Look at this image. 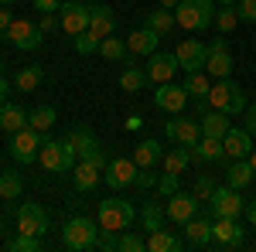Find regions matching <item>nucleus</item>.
<instances>
[{
  "label": "nucleus",
  "mask_w": 256,
  "mask_h": 252,
  "mask_svg": "<svg viewBox=\"0 0 256 252\" xmlns=\"http://www.w3.org/2000/svg\"><path fill=\"white\" fill-rule=\"evenodd\" d=\"M0 3H14V0H0Z\"/></svg>",
  "instance_id": "59"
},
{
  "label": "nucleus",
  "mask_w": 256,
  "mask_h": 252,
  "mask_svg": "<svg viewBox=\"0 0 256 252\" xmlns=\"http://www.w3.org/2000/svg\"><path fill=\"white\" fill-rule=\"evenodd\" d=\"M253 177H256L253 164H250V160L242 157V160H236V164H229V174H226V184H229V188H239V191H242V188H246V184H250Z\"/></svg>",
  "instance_id": "31"
},
{
  "label": "nucleus",
  "mask_w": 256,
  "mask_h": 252,
  "mask_svg": "<svg viewBox=\"0 0 256 252\" xmlns=\"http://www.w3.org/2000/svg\"><path fill=\"white\" fill-rule=\"evenodd\" d=\"M144 85H147V72H144L140 65H126L123 75H120V89H123V92H140Z\"/></svg>",
  "instance_id": "36"
},
{
  "label": "nucleus",
  "mask_w": 256,
  "mask_h": 252,
  "mask_svg": "<svg viewBox=\"0 0 256 252\" xmlns=\"http://www.w3.org/2000/svg\"><path fill=\"white\" fill-rule=\"evenodd\" d=\"M96 222H99V229L123 232V229H130V222H134V205L123 201V198H106V201H99Z\"/></svg>",
  "instance_id": "5"
},
{
  "label": "nucleus",
  "mask_w": 256,
  "mask_h": 252,
  "mask_svg": "<svg viewBox=\"0 0 256 252\" xmlns=\"http://www.w3.org/2000/svg\"><path fill=\"white\" fill-rule=\"evenodd\" d=\"M55 119H58L55 106H38V109H31V113H28V126H31V130H38V133H48V130L55 126Z\"/></svg>",
  "instance_id": "33"
},
{
  "label": "nucleus",
  "mask_w": 256,
  "mask_h": 252,
  "mask_svg": "<svg viewBox=\"0 0 256 252\" xmlns=\"http://www.w3.org/2000/svg\"><path fill=\"white\" fill-rule=\"evenodd\" d=\"M208 106H212V109H222V113H229V116H236V113L246 109V96H242V89H239L236 82L218 78V85L208 89Z\"/></svg>",
  "instance_id": "6"
},
{
  "label": "nucleus",
  "mask_w": 256,
  "mask_h": 252,
  "mask_svg": "<svg viewBox=\"0 0 256 252\" xmlns=\"http://www.w3.org/2000/svg\"><path fill=\"white\" fill-rule=\"evenodd\" d=\"M222 147H226V157L229 160H242V157H250V150H253V133L246 126L242 130L229 126V133L222 136Z\"/></svg>",
  "instance_id": "19"
},
{
  "label": "nucleus",
  "mask_w": 256,
  "mask_h": 252,
  "mask_svg": "<svg viewBox=\"0 0 256 252\" xmlns=\"http://www.w3.org/2000/svg\"><path fill=\"white\" fill-rule=\"evenodd\" d=\"M212 191H216L212 177H208V174H198V177H195V188H192V194H195L198 201H208V198H212Z\"/></svg>",
  "instance_id": "45"
},
{
  "label": "nucleus",
  "mask_w": 256,
  "mask_h": 252,
  "mask_svg": "<svg viewBox=\"0 0 256 252\" xmlns=\"http://www.w3.org/2000/svg\"><path fill=\"white\" fill-rule=\"evenodd\" d=\"M7 92H10V85H7V78L0 75V102H7Z\"/></svg>",
  "instance_id": "54"
},
{
  "label": "nucleus",
  "mask_w": 256,
  "mask_h": 252,
  "mask_svg": "<svg viewBox=\"0 0 256 252\" xmlns=\"http://www.w3.org/2000/svg\"><path fill=\"white\" fill-rule=\"evenodd\" d=\"M10 27V10H0V34Z\"/></svg>",
  "instance_id": "53"
},
{
  "label": "nucleus",
  "mask_w": 256,
  "mask_h": 252,
  "mask_svg": "<svg viewBox=\"0 0 256 252\" xmlns=\"http://www.w3.org/2000/svg\"><path fill=\"white\" fill-rule=\"evenodd\" d=\"M246 215V198L239 188H216L208 198V218H239Z\"/></svg>",
  "instance_id": "4"
},
{
  "label": "nucleus",
  "mask_w": 256,
  "mask_h": 252,
  "mask_svg": "<svg viewBox=\"0 0 256 252\" xmlns=\"http://www.w3.org/2000/svg\"><path fill=\"white\" fill-rule=\"evenodd\" d=\"M184 92H188V99H198V102H205L208 99V89H212V82H208V75L205 72H184Z\"/></svg>",
  "instance_id": "30"
},
{
  "label": "nucleus",
  "mask_w": 256,
  "mask_h": 252,
  "mask_svg": "<svg viewBox=\"0 0 256 252\" xmlns=\"http://www.w3.org/2000/svg\"><path fill=\"white\" fill-rule=\"evenodd\" d=\"M239 246H242L239 218H212V242H208V249H239Z\"/></svg>",
  "instance_id": "9"
},
{
  "label": "nucleus",
  "mask_w": 256,
  "mask_h": 252,
  "mask_svg": "<svg viewBox=\"0 0 256 252\" xmlns=\"http://www.w3.org/2000/svg\"><path fill=\"white\" fill-rule=\"evenodd\" d=\"M137 164H134V157H116V160H110L106 164V171H102V181L113 188V191H123V188H130L134 181H137Z\"/></svg>",
  "instance_id": "12"
},
{
  "label": "nucleus",
  "mask_w": 256,
  "mask_h": 252,
  "mask_svg": "<svg viewBox=\"0 0 256 252\" xmlns=\"http://www.w3.org/2000/svg\"><path fill=\"white\" fill-rule=\"evenodd\" d=\"M229 133V113H222V109H208L205 116H202V136H222Z\"/></svg>",
  "instance_id": "28"
},
{
  "label": "nucleus",
  "mask_w": 256,
  "mask_h": 252,
  "mask_svg": "<svg viewBox=\"0 0 256 252\" xmlns=\"http://www.w3.org/2000/svg\"><path fill=\"white\" fill-rule=\"evenodd\" d=\"M41 82H44V72H41L38 65H24L18 75H14V89L18 92H34Z\"/></svg>",
  "instance_id": "32"
},
{
  "label": "nucleus",
  "mask_w": 256,
  "mask_h": 252,
  "mask_svg": "<svg viewBox=\"0 0 256 252\" xmlns=\"http://www.w3.org/2000/svg\"><path fill=\"white\" fill-rule=\"evenodd\" d=\"M154 106H158V109H164V113H171V116H178V113L188 106V92H184V85L160 82L158 89H154Z\"/></svg>",
  "instance_id": "15"
},
{
  "label": "nucleus",
  "mask_w": 256,
  "mask_h": 252,
  "mask_svg": "<svg viewBox=\"0 0 256 252\" xmlns=\"http://www.w3.org/2000/svg\"><path fill=\"white\" fill-rule=\"evenodd\" d=\"M137 188H158V177L150 174V167H140L137 171V181H134Z\"/></svg>",
  "instance_id": "50"
},
{
  "label": "nucleus",
  "mask_w": 256,
  "mask_h": 252,
  "mask_svg": "<svg viewBox=\"0 0 256 252\" xmlns=\"http://www.w3.org/2000/svg\"><path fill=\"white\" fill-rule=\"evenodd\" d=\"M184 242H188V246H192V249H205V246H208V242H212V218H205V215H202V218H188V222H184Z\"/></svg>",
  "instance_id": "21"
},
{
  "label": "nucleus",
  "mask_w": 256,
  "mask_h": 252,
  "mask_svg": "<svg viewBox=\"0 0 256 252\" xmlns=\"http://www.w3.org/2000/svg\"><path fill=\"white\" fill-rule=\"evenodd\" d=\"M198 205H202V201H198L195 194L174 191L171 198H168V208H164V212H168V218H171V222H178V225H184L188 218H195V215H198Z\"/></svg>",
  "instance_id": "18"
},
{
  "label": "nucleus",
  "mask_w": 256,
  "mask_h": 252,
  "mask_svg": "<svg viewBox=\"0 0 256 252\" xmlns=\"http://www.w3.org/2000/svg\"><path fill=\"white\" fill-rule=\"evenodd\" d=\"M246 160L253 164V171H256V147H253V150H250V157H246Z\"/></svg>",
  "instance_id": "57"
},
{
  "label": "nucleus",
  "mask_w": 256,
  "mask_h": 252,
  "mask_svg": "<svg viewBox=\"0 0 256 252\" xmlns=\"http://www.w3.org/2000/svg\"><path fill=\"white\" fill-rule=\"evenodd\" d=\"M242 116H246V130L256 136V106H246V109H242Z\"/></svg>",
  "instance_id": "52"
},
{
  "label": "nucleus",
  "mask_w": 256,
  "mask_h": 252,
  "mask_svg": "<svg viewBox=\"0 0 256 252\" xmlns=\"http://www.w3.org/2000/svg\"><path fill=\"white\" fill-rule=\"evenodd\" d=\"M178 177L181 174H171V171H164V174L158 177V191L164 194V198H171V194L178 191Z\"/></svg>",
  "instance_id": "46"
},
{
  "label": "nucleus",
  "mask_w": 256,
  "mask_h": 252,
  "mask_svg": "<svg viewBox=\"0 0 256 252\" xmlns=\"http://www.w3.org/2000/svg\"><path fill=\"white\" fill-rule=\"evenodd\" d=\"M216 3H236V0H216Z\"/></svg>",
  "instance_id": "58"
},
{
  "label": "nucleus",
  "mask_w": 256,
  "mask_h": 252,
  "mask_svg": "<svg viewBox=\"0 0 256 252\" xmlns=\"http://www.w3.org/2000/svg\"><path fill=\"white\" fill-rule=\"evenodd\" d=\"M89 31L96 38H110L116 31V14L106 3H89Z\"/></svg>",
  "instance_id": "20"
},
{
  "label": "nucleus",
  "mask_w": 256,
  "mask_h": 252,
  "mask_svg": "<svg viewBox=\"0 0 256 252\" xmlns=\"http://www.w3.org/2000/svg\"><path fill=\"white\" fill-rule=\"evenodd\" d=\"M158 160H164V150H160L158 140H140L134 147V164L137 167H154Z\"/></svg>",
  "instance_id": "27"
},
{
  "label": "nucleus",
  "mask_w": 256,
  "mask_h": 252,
  "mask_svg": "<svg viewBox=\"0 0 256 252\" xmlns=\"http://www.w3.org/2000/svg\"><path fill=\"white\" fill-rule=\"evenodd\" d=\"M99 171L96 164H89V160H79L76 167H72V184H76V191H96L99 184Z\"/></svg>",
  "instance_id": "24"
},
{
  "label": "nucleus",
  "mask_w": 256,
  "mask_h": 252,
  "mask_svg": "<svg viewBox=\"0 0 256 252\" xmlns=\"http://www.w3.org/2000/svg\"><path fill=\"white\" fill-rule=\"evenodd\" d=\"M205 72L216 78H229V72H232V51H229V41L226 38H212L208 58H205Z\"/></svg>",
  "instance_id": "13"
},
{
  "label": "nucleus",
  "mask_w": 256,
  "mask_h": 252,
  "mask_svg": "<svg viewBox=\"0 0 256 252\" xmlns=\"http://www.w3.org/2000/svg\"><path fill=\"white\" fill-rule=\"evenodd\" d=\"M48 225H52V222H48V212L41 208L38 201H24V205L18 208V232L38 235L41 239V235L48 232Z\"/></svg>",
  "instance_id": "10"
},
{
  "label": "nucleus",
  "mask_w": 256,
  "mask_h": 252,
  "mask_svg": "<svg viewBox=\"0 0 256 252\" xmlns=\"http://www.w3.org/2000/svg\"><path fill=\"white\" fill-rule=\"evenodd\" d=\"M79 160H89V164H96L99 171H106V164H110V160H106V154H102V147H89V150H86V154L79 157Z\"/></svg>",
  "instance_id": "48"
},
{
  "label": "nucleus",
  "mask_w": 256,
  "mask_h": 252,
  "mask_svg": "<svg viewBox=\"0 0 256 252\" xmlns=\"http://www.w3.org/2000/svg\"><path fill=\"white\" fill-rule=\"evenodd\" d=\"M236 14L246 24H256V0H236Z\"/></svg>",
  "instance_id": "47"
},
{
  "label": "nucleus",
  "mask_w": 256,
  "mask_h": 252,
  "mask_svg": "<svg viewBox=\"0 0 256 252\" xmlns=\"http://www.w3.org/2000/svg\"><path fill=\"white\" fill-rule=\"evenodd\" d=\"M65 140L72 143L76 157H82L86 150H89V147H96V136H92V130H89V126H76V130H72V133L65 136Z\"/></svg>",
  "instance_id": "37"
},
{
  "label": "nucleus",
  "mask_w": 256,
  "mask_h": 252,
  "mask_svg": "<svg viewBox=\"0 0 256 252\" xmlns=\"http://www.w3.org/2000/svg\"><path fill=\"white\" fill-rule=\"evenodd\" d=\"M188 164H192V147H181L178 143L171 154H164V171H171V174H184Z\"/></svg>",
  "instance_id": "34"
},
{
  "label": "nucleus",
  "mask_w": 256,
  "mask_h": 252,
  "mask_svg": "<svg viewBox=\"0 0 256 252\" xmlns=\"http://www.w3.org/2000/svg\"><path fill=\"white\" fill-rule=\"evenodd\" d=\"M58 20H62V31H65V34H82V31H89V3L65 0L62 10H58Z\"/></svg>",
  "instance_id": "14"
},
{
  "label": "nucleus",
  "mask_w": 256,
  "mask_h": 252,
  "mask_svg": "<svg viewBox=\"0 0 256 252\" xmlns=\"http://www.w3.org/2000/svg\"><path fill=\"white\" fill-rule=\"evenodd\" d=\"M158 3H160V7H168V10H174V7L181 3V0H158Z\"/></svg>",
  "instance_id": "56"
},
{
  "label": "nucleus",
  "mask_w": 256,
  "mask_h": 252,
  "mask_svg": "<svg viewBox=\"0 0 256 252\" xmlns=\"http://www.w3.org/2000/svg\"><path fill=\"white\" fill-rule=\"evenodd\" d=\"M38 164L52 174H68L76 167V150L68 140H44L38 150Z\"/></svg>",
  "instance_id": "3"
},
{
  "label": "nucleus",
  "mask_w": 256,
  "mask_h": 252,
  "mask_svg": "<svg viewBox=\"0 0 256 252\" xmlns=\"http://www.w3.org/2000/svg\"><path fill=\"white\" fill-rule=\"evenodd\" d=\"M120 252H147V239L134 232H120Z\"/></svg>",
  "instance_id": "42"
},
{
  "label": "nucleus",
  "mask_w": 256,
  "mask_h": 252,
  "mask_svg": "<svg viewBox=\"0 0 256 252\" xmlns=\"http://www.w3.org/2000/svg\"><path fill=\"white\" fill-rule=\"evenodd\" d=\"M96 249H102V252H116V249H120V232H113V229H99Z\"/></svg>",
  "instance_id": "44"
},
{
  "label": "nucleus",
  "mask_w": 256,
  "mask_h": 252,
  "mask_svg": "<svg viewBox=\"0 0 256 252\" xmlns=\"http://www.w3.org/2000/svg\"><path fill=\"white\" fill-rule=\"evenodd\" d=\"M4 38L10 41L18 51H34V48H41V41H44V31H41L34 20L18 17V20H10V27L4 31Z\"/></svg>",
  "instance_id": "7"
},
{
  "label": "nucleus",
  "mask_w": 256,
  "mask_h": 252,
  "mask_svg": "<svg viewBox=\"0 0 256 252\" xmlns=\"http://www.w3.org/2000/svg\"><path fill=\"white\" fill-rule=\"evenodd\" d=\"M44 34H52V31H58L62 27V20H58V14H41V24H38Z\"/></svg>",
  "instance_id": "51"
},
{
  "label": "nucleus",
  "mask_w": 256,
  "mask_h": 252,
  "mask_svg": "<svg viewBox=\"0 0 256 252\" xmlns=\"http://www.w3.org/2000/svg\"><path fill=\"white\" fill-rule=\"evenodd\" d=\"M164 133H168V140H174L181 147H195L202 140V123L198 119H168Z\"/></svg>",
  "instance_id": "17"
},
{
  "label": "nucleus",
  "mask_w": 256,
  "mask_h": 252,
  "mask_svg": "<svg viewBox=\"0 0 256 252\" xmlns=\"http://www.w3.org/2000/svg\"><path fill=\"white\" fill-rule=\"evenodd\" d=\"M24 126H28V113L18 102H0V130L4 133H18Z\"/></svg>",
  "instance_id": "25"
},
{
  "label": "nucleus",
  "mask_w": 256,
  "mask_h": 252,
  "mask_svg": "<svg viewBox=\"0 0 256 252\" xmlns=\"http://www.w3.org/2000/svg\"><path fill=\"white\" fill-rule=\"evenodd\" d=\"M181 68L178 65L174 55H164V51H154V55H147V82H154V85H160V82H171L174 78V72Z\"/></svg>",
  "instance_id": "16"
},
{
  "label": "nucleus",
  "mask_w": 256,
  "mask_h": 252,
  "mask_svg": "<svg viewBox=\"0 0 256 252\" xmlns=\"http://www.w3.org/2000/svg\"><path fill=\"white\" fill-rule=\"evenodd\" d=\"M99 55H102L106 61H123L126 55H130L126 38H113V34H110V38H102V41H99Z\"/></svg>",
  "instance_id": "35"
},
{
  "label": "nucleus",
  "mask_w": 256,
  "mask_h": 252,
  "mask_svg": "<svg viewBox=\"0 0 256 252\" xmlns=\"http://www.w3.org/2000/svg\"><path fill=\"white\" fill-rule=\"evenodd\" d=\"M246 218H250V225L256 229V201H253V205H246Z\"/></svg>",
  "instance_id": "55"
},
{
  "label": "nucleus",
  "mask_w": 256,
  "mask_h": 252,
  "mask_svg": "<svg viewBox=\"0 0 256 252\" xmlns=\"http://www.w3.org/2000/svg\"><path fill=\"white\" fill-rule=\"evenodd\" d=\"M174 58L181 65V72H202L205 68V58H208V44L198 38H184L174 48Z\"/></svg>",
  "instance_id": "11"
},
{
  "label": "nucleus",
  "mask_w": 256,
  "mask_h": 252,
  "mask_svg": "<svg viewBox=\"0 0 256 252\" xmlns=\"http://www.w3.org/2000/svg\"><path fill=\"white\" fill-rule=\"evenodd\" d=\"M99 41L102 38H96L92 31H82V34H76V51L79 55H92V51H99Z\"/></svg>",
  "instance_id": "43"
},
{
  "label": "nucleus",
  "mask_w": 256,
  "mask_h": 252,
  "mask_svg": "<svg viewBox=\"0 0 256 252\" xmlns=\"http://www.w3.org/2000/svg\"><path fill=\"white\" fill-rule=\"evenodd\" d=\"M62 3H65V0H34V10H38V14H58Z\"/></svg>",
  "instance_id": "49"
},
{
  "label": "nucleus",
  "mask_w": 256,
  "mask_h": 252,
  "mask_svg": "<svg viewBox=\"0 0 256 252\" xmlns=\"http://www.w3.org/2000/svg\"><path fill=\"white\" fill-rule=\"evenodd\" d=\"M18 194H20V174L4 171V174H0V198H4V201H14Z\"/></svg>",
  "instance_id": "40"
},
{
  "label": "nucleus",
  "mask_w": 256,
  "mask_h": 252,
  "mask_svg": "<svg viewBox=\"0 0 256 252\" xmlns=\"http://www.w3.org/2000/svg\"><path fill=\"white\" fill-rule=\"evenodd\" d=\"M192 160H205V164H216V160H226V147L218 136H202L195 147H192Z\"/></svg>",
  "instance_id": "22"
},
{
  "label": "nucleus",
  "mask_w": 256,
  "mask_h": 252,
  "mask_svg": "<svg viewBox=\"0 0 256 252\" xmlns=\"http://www.w3.org/2000/svg\"><path fill=\"white\" fill-rule=\"evenodd\" d=\"M96 239H99V222L82 218V215L68 218V222H65V229H62V246H65L68 252H89V249H96Z\"/></svg>",
  "instance_id": "2"
},
{
  "label": "nucleus",
  "mask_w": 256,
  "mask_h": 252,
  "mask_svg": "<svg viewBox=\"0 0 256 252\" xmlns=\"http://www.w3.org/2000/svg\"><path fill=\"white\" fill-rule=\"evenodd\" d=\"M0 72H4V61H0Z\"/></svg>",
  "instance_id": "60"
},
{
  "label": "nucleus",
  "mask_w": 256,
  "mask_h": 252,
  "mask_svg": "<svg viewBox=\"0 0 256 252\" xmlns=\"http://www.w3.org/2000/svg\"><path fill=\"white\" fill-rule=\"evenodd\" d=\"M44 140H48V133H38V130L24 126V130H18V133H10V157H14L18 164L38 160V150H41Z\"/></svg>",
  "instance_id": "8"
},
{
  "label": "nucleus",
  "mask_w": 256,
  "mask_h": 252,
  "mask_svg": "<svg viewBox=\"0 0 256 252\" xmlns=\"http://www.w3.org/2000/svg\"><path fill=\"white\" fill-rule=\"evenodd\" d=\"M178 249H181V239L171 235L164 225L147 235V252H178Z\"/></svg>",
  "instance_id": "29"
},
{
  "label": "nucleus",
  "mask_w": 256,
  "mask_h": 252,
  "mask_svg": "<svg viewBox=\"0 0 256 252\" xmlns=\"http://www.w3.org/2000/svg\"><path fill=\"white\" fill-rule=\"evenodd\" d=\"M158 34L154 31H147V27H137V31H130L126 34V48H130V55H154L158 51Z\"/></svg>",
  "instance_id": "23"
},
{
  "label": "nucleus",
  "mask_w": 256,
  "mask_h": 252,
  "mask_svg": "<svg viewBox=\"0 0 256 252\" xmlns=\"http://www.w3.org/2000/svg\"><path fill=\"white\" fill-rule=\"evenodd\" d=\"M174 20L184 31L198 34L216 24V0H181L174 7Z\"/></svg>",
  "instance_id": "1"
},
{
  "label": "nucleus",
  "mask_w": 256,
  "mask_h": 252,
  "mask_svg": "<svg viewBox=\"0 0 256 252\" xmlns=\"http://www.w3.org/2000/svg\"><path fill=\"white\" fill-rule=\"evenodd\" d=\"M239 24V14H236V3H222V10H216V27L222 34H229L232 27Z\"/></svg>",
  "instance_id": "39"
},
{
  "label": "nucleus",
  "mask_w": 256,
  "mask_h": 252,
  "mask_svg": "<svg viewBox=\"0 0 256 252\" xmlns=\"http://www.w3.org/2000/svg\"><path fill=\"white\" fill-rule=\"evenodd\" d=\"M7 249H10V252H38L41 249V239H38V235L18 232V239H10V242H7Z\"/></svg>",
  "instance_id": "41"
},
{
  "label": "nucleus",
  "mask_w": 256,
  "mask_h": 252,
  "mask_svg": "<svg viewBox=\"0 0 256 252\" xmlns=\"http://www.w3.org/2000/svg\"><path fill=\"white\" fill-rule=\"evenodd\" d=\"M174 10H168V7H160V10H147V31H154L158 38H168L171 31H174Z\"/></svg>",
  "instance_id": "26"
},
{
  "label": "nucleus",
  "mask_w": 256,
  "mask_h": 252,
  "mask_svg": "<svg viewBox=\"0 0 256 252\" xmlns=\"http://www.w3.org/2000/svg\"><path fill=\"white\" fill-rule=\"evenodd\" d=\"M164 218H168V212L160 208L158 201H147V205H144V212H140V222H144V229H147V232L160 229V225H164Z\"/></svg>",
  "instance_id": "38"
}]
</instances>
